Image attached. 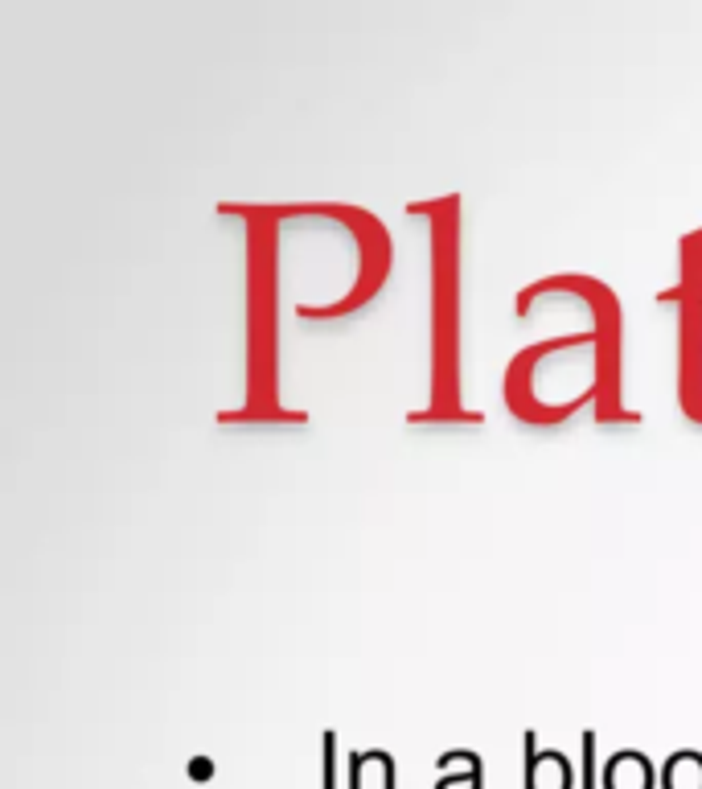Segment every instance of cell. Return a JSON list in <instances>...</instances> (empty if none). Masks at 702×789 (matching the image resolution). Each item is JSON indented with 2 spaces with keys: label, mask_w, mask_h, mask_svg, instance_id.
<instances>
[{
  "label": "cell",
  "mask_w": 702,
  "mask_h": 789,
  "mask_svg": "<svg viewBox=\"0 0 702 789\" xmlns=\"http://www.w3.org/2000/svg\"><path fill=\"white\" fill-rule=\"evenodd\" d=\"M526 789H571V765L559 753H538L526 761Z\"/></svg>",
  "instance_id": "obj_3"
},
{
  "label": "cell",
  "mask_w": 702,
  "mask_h": 789,
  "mask_svg": "<svg viewBox=\"0 0 702 789\" xmlns=\"http://www.w3.org/2000/svg\"><path fill=\"white\" fill-rule=\"evenodd\" d=\"M661 789H702V753H674L661 769Z\"/></svg>",
  "instance_id": "obj_4"
},
{
  "label": "cell",
  "mask_w": 702,
  "mask_h": 789,
  "mask_svg": "<svg viewBox=\"0 0 702 789\" xmlns=\"http://www.w3.org/2000/svg\"><path fill=\"white\" fill-rule=\"evenodd\" d=\"M349 789H395V765L386 753H358L349 765Z\"/></svg>",
  "instance_id": "obj_2"
},
{
  "label": "cell",
  "mask_w": 702,
  "mask_h": 789,
  "mask_svg": "<svg viewBox=\"0 0 702 789\" xmlns=\"http://www.w3.org/2000/svg\"><path fill=\"white\" fill-rule=\"evenodd\" d=\"M452 757L464 765V773L440 777L436 789H481V761H477V753H452Z\"/></svg>",
  "instance_id": "obj_5"
},
{
  "label": "cell",
  "mask_w": 702,
  "mask_h": 789,
  "mask_svg": "<svg viewBox=\"0 0 702 789\" xmlns=\"http://www.w3.org/2000/svg\"><path fill=\"white\" fill-rule=\"evenodd\" d=\"M189 773H193V777H206V773H210V765H206V761H193V765H189Z\"/></svg>",
  "instance_id": "obj_6"
},
{
  "label": "cell",
  "mask_w": 702,
  "mask_h": 789,
  "mask_svg": "<svg viewBox=\"0 0 702 789\" xmlns=\"http://www.w3.org/2000/svg\"><path fill=\"white\" fill-rule=\"evenodd\" d=\"M604 789H653V765L645 753H616L604 769Z\"/></svg>",
  "instance_id": "obj_1"
}]
</instances>
